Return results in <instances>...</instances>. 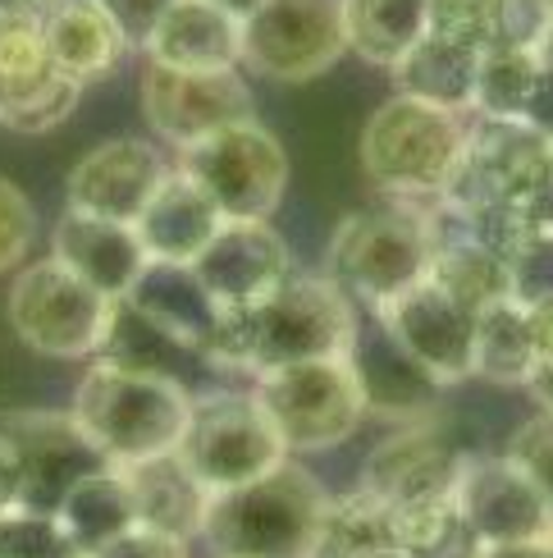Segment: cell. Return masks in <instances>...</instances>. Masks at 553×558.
I'll return each instance as SVG.
<instances>
[{
	"mask_svg": "<svg viewBox=\"0 0 553 558\" xmlns=\"http://www.w3.org/2000/svg\"><path fill=\"white\" fill-rule=\"evenodd\" d=\"M357 339V307L330 275H288L270 298L247 312L224 316V343L216 366L224 371H266L348 357Z\"/></svg>",
	"mask_w": 553,
	"mask_h": 558,
	"instance_id": "6da1fadb",
	"label": "cell"
},
{
	"mask_svg": "<svg viewBox=\"0 0 553 558\" xmlns=\"http://www.w3.org/2000/svg\"><path fill=\"white\" fill-rule=\"evenodd\" d=\"M188 412L193 389L183 380L114 362H91L74 389V408H69L106 468H133V462L174 453Z\"/></svg>",
	"mask_w": 553,
	"mask_h": 558,
	"instance_id": "7a4b0ae2",
	"label": "cell"
},
{
	"mask_svg": "<svg viewBox=\"0 0 553 558\" xmlns=\"http://www.w3.org/2000/svg\"><path fill=\"white\" fill-rule=\"evenodd\" d=\"M325 504V485L288 458L261 481L211 495L201 541L216 558H316Z\"/></svg>",
	"mask_w": 553,
	"mask_h": 558,
	"instance_id": "3957f363",
	"label": "cell"
},
{
	"mask_svg": "<svg viewBox=\"0 0 553 558\" xmlns=\"http://www.w3.org/2000/svg\"><path fill=\"white\" fill-rule=\"evenodd\" d=\"M430 252V211H411V206L353 211L330 239V279L366 312H380L384 302L426 279Z\"/></svg>",
	"mask_w": 553,
	"mask_h": 558,
	"instance_id": "277c9868",
	"label": "cell"
},
{
	"mask_svg": "<svg viewBox=\"0 0 553 558\" xmlns=\"http://www.w3.org/2000/svg\"><path fill=\"white\" fill-rule=\"evenodd\" d=\"M467 124L453 110L389 97L361 129V170L384 193L398 197H440L463 156Z\"/></svg>",
	"mask_w": 553,
	"mask_h": 558,
	"instance_id": "5b68a950",
	"label": "cell"
},
{
	"mask_svg": "<svg viewBox=\"0 0 553 558\" xmlns=\"http://www.w3.org/2000/svg\"><path fill=\"white\" fill-rule=\"evenodd\" d=\"M174 453L188 462V472L211 495H229L238 485L261 481L293 458L266 408L257 403V393H234V389L193 393L188 426H183Z\"/></svg>",
	"mask_w": 553,
	"mask_h": 558,
	"instance_id": "8992f818",
	"label": "cell"
},
{
	"mask_svg": "<svg viewBox=\"0 0 553 558\" xmlns=\"http://www.w3.org/2000/svg\"><path fill=\"white\" fill-rule=\"evenodd\" d=\"M257 403L280 430L288 453H320L343 445L366 416V399L348 357H320L266 371L251 385Z\"/></svg>",
	"mask_w": 553,
	"mask_h": 558,
	"instance_id": "52a82bcc",
	"label": "cell"
},
{
	"mask_svg": "<svg viewBox=\"0 0 553 558\" xmlns=\"http://www.w3.org/2000/svg\"><path fill=\"white\" fill-rule=\"evenodd\" d=\"M179 170L224 220H270L288 189V156L266 124L243 120L179 151Z\"/></svg>",
	"mask_w": 553,
	"mask_h": 558,
	"instance_id": "ba28073f",
	"label": "cell"
},
{
	"mask_svg": "<svg viewBox=\"0 0 553 558\" xmlns=\"http://www.w3.org/2000/svg\"><path fill=\"white\" fill-rule=\"evenodd\" d=\"M10 330L41 357L78 362L97 357L110 320V298L87 289L74 270H64L56 257L23 266L5 298Z\"/></svg>",
	"mask_w": 553,
	"mask_h": 558,
	"instance_id": "9c48e42d",
	"label": "cell"
},
{
	"mask_svg": "<svg viewBox=\"0 0 553 558\" xmlns=\"http://www.w3.org/2000/svg\"><path fill=\"white\" fill-rule=\"evenodd\" d=\"M343 51L339 0H266L243 23V64L274 83L320 78Z\"/></svg>",
	"mask_w": 553,
	"mask_h": 558,
	"instance_id": "30bf717a",
	"label": "cell"
},
{
	"mask_svg": "<svg viewBox=\"0 0 553 558\" xmlns=\"http://www.w3.org/2000/svg\"><path fill=\"white\" fill-rule=\"evenodd\" d=\"M544 156L549 143L521 120H476L467 129L463 156H457L444 193L434 202L457 216L490 202H521Z\"/></svg>",
	"mask_w": 553,
	"mask_h": 558,
	"instance_id": "8fae6325",
	"label": "cell"
},
{
	"mask_svg": "<svg viewBox=\"0 0 553 558\" xmlns=\"http://www.w3.org/2000/svg\"><path fill=\"white\" fill-rule=\"evenodd\" d=\"M143 114L160 143H174L183 151L229 124L251 120V87L243 83L238 69H224V74H183V69H165L147 60Z\"/></svg>",
	"mask_w": 553,
	"mask_h": 558,
	"instance_id": "7c38bea8",
	"label": "cell"
},
{
	"mask_svg": "<svg viewBox=\"0 0 553 558\" xmlns=\"http://www.w3.org/2000/svg\"><path fill=\"white\" fill-rule=\"evenodd\" d=\"M371 316L434 385H457L471 376L476 312L453 302L444 289H434L430 279H417V284L403 289L394 302H384Z\"/></svg>",
	"mask_w": 553,
	"mask_h": 558,
	"instance_id": "4fadbf2b",
	"label": "cell"
},
{
	"mask_svg": "<svg viewBox=\"0 0 553 558\" xmlns=\"http://www.w3.org/2000/svg\"><path fill=\"white\" fill-rule=\"evenodd\" d=\"M453 495L471 545H521L553 536V508L503 453L463 458Z\"/></svg>",
	"mask_w": 553,
	"mask_h": 558,
	"instance_id": "5bb4252c",
	"label": "cell"
},
{
	"mask_svg": "<svg viewBox=\"0 0 553 558\" xmlns=\"http://www.w3.org/2000/svg\"><path fill=\"white\" fill-rule=\"evenodd\" d=\"M193 275L224 312H247L293 275V252L270 220H224Z\"/></svg>",
	"mask_w": 553,
	"mask_h": 558,
	"instance_id": "9a60e30c",
	"label": "cell"
},
{
	"mask_svg": "<svg viewBox=\"0 0 553 558\" xmlns=\"http://www.w3.org/2000/svg\"><path fill=\"white\" fill-rule=\"evenodd\" d=\"M10 445L23 462V508L56 513L60 499L74 490V481L106 468L101 453L87 445V435L69 412H14L5 416Z\"/></svg>",
	"mask_w": 553,
	"mask_h": 558,
	"instance_id": "2e32d148",
	"label": "cell"
},
{
	"mask_svg": "<svg viewBox=\"0 0 553 558\" xmlns=\"http://www.w3.org/2000/svg\"><path fill=\"white\" fill-rule=\"evenodd\" d=\"M165 174H170L165 156L151 143H143V137H110V143L91 147L69 170L64 197H69V211L133 225Z\"/></svg>",
	"mask_w": 553,
	"mask_h": 558,
	"instance_id": "e0dca14e",
	"label": "cell"
},
{
	"mask_svg": "<svg viewBox=\"0 0 553 558\" xmlns=\"http://www.w3.org/2000/svg\"><path fill=\"white\" fill-rule=\"evenodd\" d=\"M463 458L453 439L430 422H411L398 426L389 439L371 449V458L361 462V490L376 495L384 508H403L417 499L448 495L463 472Z\"/></svg>",
	"mask_w": 553,
	"mask_h": 558,
	"instance_id": "ac0fdd59",
	"label": "cell"
},
{
	"mask_svg": "<svg viewBox=\"0 0 553 558\" xmlns=\"http://www.w3.org/2000/svg\"><path fill=\"white\" fill-rule=\"evenodd\" d=\"M51 257L110 302L128 298L137 289V279H143L151 266L143 243L133 234V225L83 216V211H64V220L51 234Z\"/></svg>",
	"mask_w": 553,
	"mask_h": 558,
	"instance_id": "d6986e66",
	"label": "cell"
},
{
	"mask_svg": "<svg viewBox=\"0 0 553 558\" xmlns=\"http://www.w3.org/2000/svg\"><path fill=\"white\" fill-rule=\"evenodd\" d=\"M348 362L357 371L366 412L389 416V422H398V426H411V422H430L434 408H440V389L444 385H434L426 371L380 330L376 316H371V330H361L357 325Z\"/></svg>",
	"mask_w": 553,
	"mask_h": 558,
	"instance_id": "ffe728a7",
	"label": "cell"
},
{
	"mask_svg": "<svg viewBox=\"0 0 553 558\" xmlns=\"http://www.w3.org/2000/svg\"><path fill=\"white\" fill-rule=\"evenodd\" d=\"M137 312H147L160 330L174 343H183L201 366H216L220 343H224V307L201 289V279L193 266H147V275L137 279V289L128 293Z\"/></svg>",
	"mask_w": 553,
	"mask_h": 558,
	"instance_id": "44dd1931",
	"label": "cell"
},
{
	"mask_svg": "<svg viewBox=\"0 0 553 558\" xmlns=\"http://www.w3.org/2000/svg\"><path fill=\"white\" fill-rule=\"evenodd\" d=\"M220 225H224V216L216 211V202L174 166L165 179H160L151 202L143 206V216L133 220V234L143 243L147 262L193 266L201 252L211 247V239L220 234Z\"/></svg>",
	"mask_w": 553,
	"mask_h": 558,
	"instance_id": "7402d4cb",
	"label": "cell"
},
{
	"mask_svg": "<svg viewBox=\"0 0 553 558\" xmlns=\"http://www.w3.org/2000/svg\"><path fill=\"white\" fill-rule=\"evenodd\" d=\"M143 51L151 64L183 74H224L243 64V23L211 0H174Z\"/></svg>",
	"mask_w": 553,
	"mask_h": 558,
	"instance_id": "603a6c76",
	"label": "cell"
},
{
	"mask_svg": "<svg viewBox=\"0 0 553 558\" xmlns=\"http://www.w3.org/2000/svg\"><path fill=\"white\" fill-rule=\"evenodd\" d=\"M41 37H46V51H51V64L78 87L114 74L133 51L101 0H46Z\"/></svg>",
	"mask_w": 553,
	"mask_h": 558,
	"instance_id": "cb8c5ba5",
	"label": "cell"
},
{
	"mask_svg": "<svg viewBox=\"0 0 553 558\" xmlns=\"http://www.w3.org/2000/svg\"><path fill=\"white\" fill-rule=\"evenodd\" d=\"M120 472L128 481L137 526L160 531V536H174V541L201 536L206 513H211V490L188 472V462L179 453H160Z\"/></svg>",
	"mask_w": 553,
	"mask_h": 558,
	"instance_id": "d4e9b609",
	"label": "cell"
},
{
	"mask_svg": "<svg viewBox=\"0 0 553 558\" xmlns=\"http://www.w3.org/2000/svg\"><path fill=\"white\" fill-rule=\"evenodd\" d=\"M430 234H434V252H430L426 279L434 289H444L453 302H463L467 312H486L494 302L513 298V262H503L499 252L457 234V229L444 225L434 211H430Z\"/></svg>",
	"mask_w": 553,
	"mask_h": 558,
	"instance_id": "484cf974",
	"label": "cell"
},
{
	"mask_svg": "<svg viewBox=\"0 0 553 558\" xmlns=\"http://www.w3.org/2000/svg\"><path fill=\"white\" fill-rule=\"evenodd\" d=\"M476 64H480V51H467V46L426 33L389 74H394L398 97L463 114L471 110V97H476Z\"/></svg>",
	"mask_w": 553,
	"mask_h": 558,
	"instance_id": "4316f807",
	"label": "cell"
},
{
	"mask_svg": "<svg viewBox=\"0 0 553 558\" xmlns=\"http://www.w3.org/2000/svg\"><path fill=\"white\" fill-rule=\"evenodd\" d=\"M60 526L69 531V541L83 549V558H91L97 549H106L110 541H120L124 531L137 526L133 513V495H128V481L120 468H97L87 472L83 481H74L56 508Z\"/></svg>",
	"mask_w": 553,
	"mask_h": 558,
	"instance_id": "83f0119b",
	"label": "cell"
},
{
	"mask_svg": "<svg viewBox=\"0 0 553 558\" xmlns=\"http://www.w3.org/2000/svg\"><path fill=\"white\" fill-rule=\"evenodd\" d=\"M343 41L376 69H394L430 33L426 0H339Z\"/></svg>",
	"mask_w": 553,
	"mask_h": 558,
	"instance_id": "f1b7e54d",
	"label": "cell"
},
{
	"mask_svg": "<svg viewBox=\"0 0 553 558\" xmlns=\"http://www.w3.org/2000/svg\"><path fill=\"white\" fill-rule=\"evenodd\" d=\"M536 371V339L531 312L517 298H503L494 307L476 312V348H471V376L494 385H526Z\"/></svg>",
	"mask_w": 553,
	"mask_h": 558,
	"instance_id": "f546056e",
	"label": "cell"
},
{
	"mask_svg": "<svg viewBox=\"0 0 553 558\" xmlns=\"http://www.w3.org/2000/svg\"><path fill=\"white\" fill-rule=\"evenodd\" d=\"M97 362L183 380V362H201V357H193L183 343H174L147 312H137L128 298H120V302H110V320H106V339H101Z\"/></svg>",
	"mask_w": 553,
	"mask_h": 558,
	"instance_id": "4dcf8cb0",
	"label": "cell"
},
{
	"mask_svg": "<svg viewBox=\"0 0 553 558\" xmlns=\"http://www.w3.org/2000/svg\"><path fill=\"white\" fill-rule=\"evenodd\" d=\"M540 64L544 56L526 51V46H490V51H480L471 114L476 120H521L540 78Z\"/></svg>",
	"mask_w": 553,
	"mask_h": 558,
	"instance_id": "1f68e13d",
	"label": "cell"
},
{
	"mask_svg": "<svg viewBox=\"0 0 553 558\" xmlns=\"http://www.w3.org/2000/svg\"><path fill=\"white\" fill-rule=\"evenodd\" d=\"M380 549H394L389 508L376 495H366L361 485L348 495H330L325 518H320L316 558H371Z\"/></svg>",
	"mask_w": 553,
	"mask_h": 558,
	"instance_id": "d6a6232c",
	"label": "cell"
},
{
	"mask_svg": "<svg viewBox=\"0 0 553 558\" xmlns=\"http://www.w3.org/2000/svg\"><path fill=\"white\" fill-rule=\"evenodd\" d=\"M51 78H60V69L51 64V51H46L41 19L0 10V110L33 97Z\"/></svg>",
	"mask_w": 553,
	"mask_h": 558,
	"instance_id": "836d02e7",
	"label": "cell"
},
{
	"mask_svg": "<svg viewBox=\"0 0 553 558\" xmlns=\"http://www.w3.org/2000/svg\"><path fill=\"white\" fill-rule=\"evenodd\" d=\"M389 526H394V549H403L411 558H457L471 549L453 490L389 508Z\"/></svg>",
	"mask_w": 553,
	"mask_h": 558,
	"instance_id": "e575fe53",
	"label": "cell"
},
{
	"mask_svg": "<svg viewBox=\"0 0 553 558\" xmlns=\"http://www.w3.org/2000/svg\"><path fill=\"white\" fill-rule=\"evenodd\" d=\"M503 10L508 0H426L430 33L467 51H490L503 41Z\"/></svg>",
	"mask_w": 553,
	"mask_h": 558,
	"instance_id": "d590c367",
	"label": "cell"
},
{
	"mask_svg": "<svg viewBox=\"0 0 553 558\" xmlns=\"http://www.w3.org/2000/svg\"><path fill=\"white\" fill-rule=\"evenodd\" d=\"M0 558H83L56 513L14 508L0 518Z\"/></svg>",
	"mask_w": 553,
	"mask_h": 558,
	"instance_id": "8d00e7d4",
	"label": "cell"
},
{
	"mask_svg": "<svg viewBox=\"0 0 553 558\" xmlns=\"http://www.w3.org/2000/svg\"><path fill=\"white\" fill-rule=\"evenodd\" d=\"M503 458H508L513 468L540 490V499L553 508V412H536L531 422H521Z\"/></svg>",
	"mask_w": 553,
	"mask_h": 558,
	"instance_id": "74e56055",
	"label": "cell"
},
{
	"mask_svg": "<svg viewBox=\"0 0 553 558\" xmlns=\"http://www.w3.org/2000/svg\"><path fill=\"white\" fill-rule=\"evenodd\" d=\"M37 234V216L28 193L0 174V275H10L14 266H23Z\"/></svg>",
	"mask_w": 553,
	"mask_h": 558,
	"instance_id": "f35d334b",
	"label": "cell"
},
{
	"mask_svg": "<svg viewBox=\"0 0 553 558\" xmlns=\"http://www.w3.org/2000/svg\"><path fill=\"white\" fill-rule=\"evenodd\" d=\"M513 298L521 307L553 302V234H536L513 257Z\"/></svg>",
	"mask_w": 553,
	"mask_h": 558,
	"instance_id": "ab89813d",
	"label": "cell"
},
{
	"mask_svg": "<svg viewBox=\"0 0 553 558\" xmlns=\"http://www.w3.org/2000/svg\"><path fill=\"white\" fill-rule=\"evenodd\" d=\"M91 558H193V554H188V541H174V536H160V531L133 526V531H124L120 541H110L106 549H97Z\"/></svg>",
	"mask_w": 553,
	"mask_h": 558,
	"instance_id": "60d3db41",
	"label": "cell"
},
{
	"mask_svg": "<svg viewBox=\"0 0 553 558\" xmlns=\"http://www.w3.org/2000/svg\"><path fill=\"white\" fill-rule=\"evenodd\" d=\"M110 10V19L120 23V33L128 37V46H147V37L156 33V23L165 19V10L174 0H101Z\"/></svg>",
	"mask_w": 553,
	"mask_h": 558,
	"instance_id": "b9f144b4",
	"label": "cell"
},
{
	"mask_svg": "<svg viewBox=\"0 0 553 558\" xmlns=\"http://www.w3.org/2000/svg\"><path fill=\"white\" fill-rule=\"evenodd\" d=\"M521 206H526V216L536 220L540 234H553V147H549V156L540 160V170H536V179H531V189H526Z\"/></svg>",
	"mask_w": 553,
	"mask_h": 558,
	"instance_id": "7bdbcfd3",
	"label": "cell"
},
{
	"mask_svg": "<svg viewBox=\"0 0 553 558\" xmlns=\"http://www.w3.org/2000/svg\"><path fill=\"white\" fill-rule=\"evenodd\" d=\"M521 124H526V129H536V133L544 137V143L553 147V64H549V60L540 64V78H536L531 101H526Z\"/></svg>",
	"mask_w": 553,
	"mask_h": 558,
	"instance_id": "ee69618b",
	"label": "cell"
},
{
	"mask_svg": "<svg viewBox=\"0 0 553 558\" xmlns=\"http://www.w3.org/2000/svg\"><path fill=\"white\" fill-rule=\"evenodd\" d=\"M14 508H23V462L10 435L0 430V518L14 513Z\"/></svg>",
	"mask_w": 553,
	"mask_h": 558,
	"instance_id": "f6af8a7d",
	"label": "cell"
},
{
	"mask_svg": "<svg viewBox=\"0 0 553 558\" xmlns=\"http://www.w3.org/2000/svg\"><path fill=\"white\" fill-rule=\"evenodd\" d=\"M531 312V339H536V366L553 362V302H536Z\"/></svg>",
	"mask_w": 553,
	"mask_h": 558,
	"instance_id": "bcb514c9",
	"label": "cell"
},
{
	"mask_svg": "<svg viewBox=\"0 0 553 558\" xmlns=\"http://www.w3.org/2000/svg\"><path fill=\"white\" fill-rule=\"evenodd\" d=\"M467 558H553L549 541H521V545H471Z\"/></svg>",
	"mask_w": 553,
	"mask_h": 558,
	"instance_id": "7dc6e473",
	"label": "cell"
},
{
	"mask_svg": "<svg viewBox=\"0 0 553 558\" xmlns=\"http://www.w3.org/2000/svg\"><path fill=\"white\" fill-rule=\"evenodd\" d=\"M526 389H531V399L540 403V412H553V362H540L531 371V380H526Z\"/></svg>",
	"mask_w": 553,
	"mask_h": 558,
	"instance_id": "c3c4849f",
	"label": "cell"
},
{
	"mask_svg": "<svg viewBox=\"0 0 553 558\" xmlns=\"http://www.w3.org/2000/svg\"><path fill=\"white\" fill-rule=\"evenodd\" d=\"M211 5H220V10H224V14H234V19H238V23H247V19H251V14H257V10H261V5H266V0H211Z\"/></svg>",
	"mask_w": 553,
	"mask_h": 558,
	"instance_id": "681fc988",
	"label": "cell"
},
{
	"mask_svg": "<svg viewBox=\"0 0 553 558\" xmlns=\"http://www.w3.org/2000/svg\"><path fill=\"white\" fill-rule=\"evenodd\" d=\"M0 10H10V14H37L46 10V0H0Z\"/></svg>",
	"mask_w": 553,
	"mask_h": 558,
	"instance_id": "f907efd6",
	"label": "cell"
},
{
	"mask_svg": "<svg viewBox=\"0 0 553 558\" xmlns=\"http://www.w3.org/2000/svg\"><path fill=\"white\" fill-rule=\"evenodd\" d=\"M540 56L553 64V14H549V33H544V46H540Z\"/></svg>",
	"mask_w": 553,
	"mask_h": 558,
	"instance_id": "816d5d0a",
	"label": "cell"
},
{
	"mask_svg": "<svg viewBox=\"0 0 553 558\" xmlns=\"http://www.w3.org/2000/svg\"><path fill=\"white\" fill-rule=\"evenodd\" d=\"M371 558H411V554H403V549H380V554H371Z\"/></svg>",
	"mask_w": 553,
	"mask_h": 558,
	"instance_id": "f5cc1de1",
	"label": "cell"
},
{
	"mask_svg": "<svg viewBox=\"0 0 553 558\" xmlns=\"http://www.w3.org/2000/svg\"><path fill=\"white\" fill-rule=\"evenodd\" d=\"M549 549H553V536H549Z\"/></svg>",
	"mask_w": 553,
	"mask_h": 558,
	"instance_id": "db71d44e",
	"label": "cell"
}]
</instances>
